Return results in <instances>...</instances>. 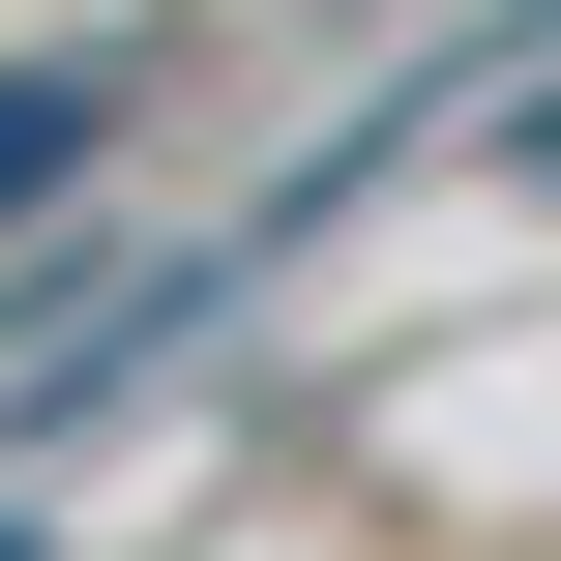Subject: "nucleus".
<instances>
[{"label": "nucleus", "mask_w": 561, "mask_h": 561, "mask_svg": "<svg viewBox=\"0 0 561 561\" xmlns=\"http://www.w3.org/2000/svg\"><path fill=\"white\" fill-rule=\"evenodd\" d=\"M503 148H533V178H561V89H533V118H503Z\"/></svg>", "instance_id": "nucleus-2"}, {"label": "nucleus", "mask_w": 561, "mask_h": 561, "mask_svg": "<svg viewBox=\"0 0 561 561\" xmlns=\"http://www.w3.org/2000/svg\"><path fill=\"white\" fill-rule=\"evenodd\" d=\"M0 561H30V533H0Z\"/></svg>", "instance_id": "nucleus-3"}, {"label": "nucleus", "mask_w": 561, "mask_h": 561, "mask_svg": "<svg viewBox=\"0 0 561 561\" xmlns=\"http://www.w3.org/2000/svg\"><path fill=\"white\" fill-rule=\"evenodd\" d=\"M118 118H148V59H0V237L59 178H118Z\"/></svg>", "instance_id": "nucleus-1"}]
</instances>
